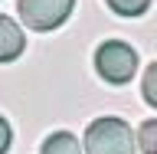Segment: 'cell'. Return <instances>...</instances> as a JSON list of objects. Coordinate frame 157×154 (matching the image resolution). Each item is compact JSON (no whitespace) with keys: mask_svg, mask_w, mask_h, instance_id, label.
Here are the masks:
<instances>
[{"mask_svg":"<svg viewBox=\"0 0 157 154\" xmlns=\"http://www.w3.org/2000/svg\"><path fill=\"white\" fill-rule=\"evenodd\" d=\"M72 3L75 0H17L20 20L26 23L29 30H56L66 23V17L72 13Z\"/></svg>","mask_w":157,"mask_h":154,"instance_id":"3957f363","label":"cell"},{"mask_svg":"<svg viewBox=\"0 0 157 154\" xmlns=\"http://www.w3.org/2000/svg\"><path fill=\"white\" fill-rule=\"evenodd\" d=\"M39 154H82L78 148L75 135H69V131H56V135H49L39 148Z\"/></svg>","mask_w":157,"mask_h":154,"instance_id":"5b68a950","label":"cell"},{"mask_svg":"<svg viewBox=\"0 0 157 154\" xmlns=\"http://www.w3.org/2000/svg\"><path fill=\"white\" fill-rule=\"evenodd\" d=\"M141 89H144V98H147V105H154V108H157V59L151 62V66H147Z\"/></svg>","mask_w":157,"mask_h":154,"instance_id":"ba28073f","label":"cell"},{"mask_svg":"<svg viewBox=\"0 0 157 154\" xmlns=\"http://www.w3.org/2000/svg\"><path fill=\"white\" fill-rule=\"evenodd\" d=\"M23 49H26L23 30H20L10 17H3V13H0V62H13Z\"/></svg>","mask_w":157,"mask_h":154,"instance_id":"277c9868","label":"cell"},{"mask_svg":"<svg viewBox=\"0 0 157 154\" xmlns=\"http://www.w3.org/2000/svg\"><path fill=\"white\" fill-rule=\"evenodd\" d=\"M95 69L105 82L124 85L137 72V53L128 43H121V39H108V43H101L95 49Z\"/></svg>","mask_w":157,"mask_h":154,"instance_id":"7a4b0ae2","label":"cell"},{"mask_svg":"<svg viewBox=\"0 0 157 154\" xmlns=\"http://www.w3.org/2000/svg\"><path fill=\"white\" fill-rule=\"evenodd\" d=\"M137 148L144 154H157V118L141 125V131H137Z\"/></svg>","mask_w":157,"mask_h":154,"instance_id":"8992f818","label":"cell"},{"mask_svg":"<svg viewBox=\"0 0 157 154\" xmlns=\"http://www.w3.org/2000/svg\"><path fill=\"white\" fill-rule=\"evenodd\" d=\"M85 154H134L131 128L121 118H95L85 131Z\"/></svg>","mask_w":157,"mask_h":154,"instance_id":"6da1fadb","label":"cell"},{"mask_svg":"<svg viewBox=\"0 0 157 154\" xmlns=\"http://www.w3.org/2000/svg\"><path fill=\"white\" fill-rule=\"evenodd\" d=\"M10 141H13V131H10V121L0 115V154L10 151Z\"/></svg>","mask_w":157,"mask_h":154,"instance_id":"9c48e42d","label":"cell"},{"mask_svg":"<svg viewBox=\"0 0 157 154\" xmlns=\"http://www.w3.org/2000/svg\"><path fill=\"white\" fill-rule=\"evenodd\" d=\"M108 7L115 10L118 17H137L151 7V0H108Z\"/></svg>","mask_w":157,"mask_h":154,"instance_id":"52a82bcc","label":"cell"}]
</instances>
